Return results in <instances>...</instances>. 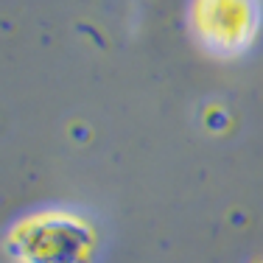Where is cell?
Returning <instances> with one entry per match:
<instances>
[{
  "label": "cell",
  "instance_id": "obj_1",
  "mask_svg": "<svg viewBox=\"0 0 263 263\" xmlns=\"http://www.w3.org/2000/svg\"><path fill=\"white\" fill-rule=\"evenodd\" d=\"M191 28L204 51L238 56L252 48L260 31L258 0H193Z\"/></svg>",
  "mask_w": 263,
  "mask_h": 263
},
{
  "label": "cell",
  "instance_id": "obj_2",
  "mask_svg": "<svg viewBox=\"0 0 263 263\" xmlns=\"http://www.w3.org/2000/svg\"><path fill=\"white\" fill-rule=\"evenodd\" d=\"M260 263H263V260H260Z\"/></svg>",
  "mask_w": 263,
  "mask_h": 263
}]
</instances>
